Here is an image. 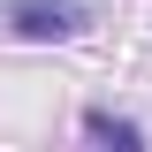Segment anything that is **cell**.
Instances as JSON below:
<instances>
[{
	"label": "cell",
	"mask_w": 152,
	"mask_h": 152,
	"mask_svg": "<svg viewBox=\"0 0 152 152\" xmlns=\"http://www.w3.org/2000/svg\"><path fill=\"white\" fill-rule=\"evenodd\" d=\"M0 23L15 38H76V31H91V0H0Z\"/></svg>",
	"instance_id": "1"
},
{
	"label": "cell",
	"mask_w": 152,
	"mask_h": 152,
	"mask_svg": "<svg viewBox=\"0 0 152 152\" xmlns=\"http://www.w3.org/2000/svg\"><path fill=\"white\" fill-rule=\"evenodd\" d=\"M84 152H145V129L114 107H91L84 114Z\"/></svg>",
	"instance_id": "2"
}]
</instances>
